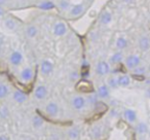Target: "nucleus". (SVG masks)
I'll list each match as a JSON object with an SVG mask.
<instances>
[{
    "label": "nucleus",
    "mask_w": 150,
    "mask_h": 140,
    "mask_svg": "<svg viewBox=\"0 0 150 140\" xmlns=\"http://www.w3.org/2000/svg\"><path fill=\"white\" fill-rule=\"evenodd\" d=\"M125 1L127 3H131L132 1H133V0H125Z\"/></svg>",
    "instance_id": "34"
},
{
    "label": "nucleus",
    "mask_w": 150,
    "mask_h": 140,
    "mask_svg": "<svg viewBox=\"0 0 150 140\" xmlns=\"http://www.w3.org/2000/svg\"><path fill=\"white\" fill-rule=\"evenodd\" d=\"M1 50H2V48H1V44H0V54H1Z\"/></svg>",
    "instance_id": "35"
},
{
    "label": "nucleus",
    "mask_w": 150,
    "mask_h": 140,
    "mask_svg": "<svg viewBox=\"0 0 150 140\" xmlns=\"http://www.w3.org/2000/svg\"><path fill=\"white\" fill-rule=\"evenodd\" d=\"M122 58H123L122 54H121L120 52L115 53V54L110 58V62L112 63V64H118V63H120L121 61H122Z\"/></svg>",
    "instance_id": "21"
},
{
    "label": "nucleus",
    "mask_w": 150,
    "mask_h": 140,
    "mask_svg": "<svg viewBox=\"0 0 150 140\" xmlns=\"http://www.w3.org/2000/svg\"><path fill=\"white\" fill-rule=\"evenodd\" d=\"M127 41L125 38H123V37L117 38V40H116L117 48H119V50H123V48H127Z\"/></svg>",
    "instance_id": "22"
},
{
    "label": "nucleus",
    "mask_w": 150,
    "mask_h": 140,
    "mask_svg": "<svg viewBox=\"0 0 150 140\" xmlns=\"http://www.w3.org/2000/svg\"><path fill=\"white\" fill-rule=\"evenodd\" d=\"M59 6H60V9H63V11H66V9H68L69 6H70V3H69L68 0H61L60 3H59Z\"/></svg>",
    "instance_id": "28"
},
{
    "label": "nucleus",
    "mask_w": 150,
    "mask_h": 140,
    "mask_svg": "<svg viewBox=\"0 0 150 140\" xmlns=\"http://www.w3.org/2000/svg\"><path fill=\"white\" fill-rule=\"evenodd\" d=\"M84 11V5L83 4H77V5H74V6L71 9L70 11V15L73 16V17H78L80 16Z\"/></svg>",
    "instance_id": "10"
},
{
    "label": "nucleus",
    "mask_w": 150,
    "mask_h": 140,
    "mask_svg": "<svg viewBox=\"0 0 150 140\" xmlns=\"http://www.w3.org/2000/svg\"><path fill=\"white\" fill-rule=\"evenodd\" d=\"M8 93V88L5 85H0V98H4Z\"/></svg>",
    "instance_id": "26"
},
{
    "label": "nucleus",
    "mask_w": 150,
    "mask_h": 140,
    "mask_svg": "<svg viewBox=\"0 0 150 140\" xmlns=\"http://www.w3.org/2000/svg\"><path fill=\"white\" fill-rule=\"evenodd\" d=\"M0 140H9V138L6 135H1L0 136Z\"/></svg>",
    "instance_id": "31"
},
{
    "label": "nucleus",
    "mask_w": 150,
    "mask_h": 140,
    "mask_svg": "<svg viewBox=\"0 0 150 140\" xmlns=\"http://www.w3.org/2000/svg\"><path fill=\"white\" fill-rule=\"evenodd\" d=\"M22 61H23V56H22L21 53L18 52V50L11 53V57H9V62H11V64L15 65V66H18V65L21 64Z\"/></svg>",
    "instance_id": "5"
},
{
    "label": "nucleus",
    "mask_w": 150,
    "mask_h": 140,
    "mask_svg": "<svg viewBox=\"0 0 150 140\" xmlns=\"http://www.w3.org/2000/svg\"><path fill=\"white\" fill-rule=\"evenodd\" d=\"M137 132L139 134H146L148 132V127L145 123H140L137 126Z\"/></svg>",
    "instance_id": "23"
},
{
    "label": "nucleus",
    "mask_w": 150,
    "mask_h": 140,
    "mask_svg": "<svg viewBox=\"0 0 150 140\" xmlns=\"http://www.w3.org/2000/svg\"><path fill=\"white\" fill-rule=\"evenodd\" d=\"M6 3V0H0V6H2Z\"/></svg>",
    "instance_id": "33"
},
{
    "label": "nucleus",
    "mask_w": 150,
    "mask_h": 140,
    "mask_svg": "<svg viewBox=\"0 0 150 140\" xmlns=\"http://www.w3.org/2000/svg\"><path fill=\"white\" fill-rule=\"evenodd\" d=\"M79 137V130L77 129V128H73V129H71L70 131H69V138L72 140H75L77 139V138Z\"/></svg>",
    "instance_id": "24"
},
{
    "label": "nucleus",
    "mask_w": 150,
    "mask_h": 140,
    "mask_svg": "<svg viewBox=\"0 0 150 140\" xmlns=\"http://www.w3.org/2000/svg\"><path fill=\"white\" fill-rule=\"evenodd\" d=\"M13 99L18 103H23L27 100V96L23 92H21V91H16L15 94H13Z\"/></svg>",
    "instance_id": "15"
},
{
    "label": "nucleus",
    "mask_w": 150,
    "mask_h": 140,
    "mask_svg": "<svg viewBox=\"0 0 150 140\" xmlns=\"http://www.w3.org/2000/svg\"><path fill=\"white\" fill-rule=\"evenodd\" d=\"M117 80H118V86L120 87H127L131 84V80L127 75H121Z\"/></svg>",
    "instance_id": "19"
},
{
    "label": "nucleus",
    "mask_w": 150,
    "mask_h": 140,
    "mask_svg": "<svg viewBox=\"0 0 150 140\" xmlns=\"http://www.w3.org/2000/svg\"><path fill=\"white\" fill-rule=\"evenodd\" d=\"M145 72H146V68L144 66H137L134 69V73L136 75H143Z\"/></svg>",
    "instance_id": "25"
},
{
    "label": "nucleus",
    "mask_w": 150,
    "mask_h": 140,
    "mask_svg": "<svg viewBox=\"0 0 150 140\" xmlns=\"http://www.w3.org/2000/svg\"><path fill=\"white\" fill-rule=\"evenodd\" d=\"M109 71H110V67H109L108 63L105 62V61H101V62L98 63L96 67V72L99 75H106V74L109 73Z\"/></svg>",
    "instance_id": "3"
},
{
    "label": "nucleus",
    "mask_w": 150,
    "mask_h": 140,
    "mask_svg": "<svg viewBox=\"0 0 150 140\" xmlns=\"http://www.w3.org/2000/svg\"><path fill=\"white\" fill-rule=\"evenodd\" d=\"M149 71H150V67H149Z\"/></svg>",
    "instance_id": "36"
},
{
    "label": "nucleus",
    "mask_w": 150,
    "mask_h": 140,
    "mask_svg": "<svg viewBox=\"0 0 150 140\" xmlns=\"http://www.w3.org/2000/svg\"><path fill=\"white\" fill-rule=\"evenodd\" d=\"M38 33V30H37V27L34 25H30L27 27V30H26V34L29 38H34Z\"/></svg>",
    "instance_id": "16"
},
{
    "label": "nucleus",
    "mask_w": 150,
    "mask_h": 140,
    "mask_svg": "<svg viewBox=\"0 0 150 140\" xmlns=\"http://www.w3.org/2000/svg\"><path fill=\"white\" fill-rule=\"evenodd\" d=\"M67 33V25L63 22H58L54 26V34L56 36H63Z\"/></svg>",
    "instance_id": "4"
},
{
    "label": "nucleus",
    "mask_w": 150,
    "mask_h": 140,
    "mask_svg": "<svg viewBox=\"0 0 150 140\" xmlns=\"http://www.w3.org/2000/svg\"><path fill=\"white\" fill-rule=\"evenodd\" d=\"M52 69H54V65L50 61L48 60H44L41 63V72L44 75H48V74L52 73Z\"/></svg>",
    "instance_id": "6"
},
{
    "label": "nucleus",
    "mask_w": 150,
    "mask_h": 140,
    "mask_svg": "<svg viewBox=\"0 0 150 140\" xmlns=\"http://www.w3.org/2000/svg\"><path fill=\"white\" fill-rule=\"evenodd\" d=\"M46 112H47L48 114L52 115V117L57 115V114H58V112H59L58 105H57L56 103H54V102L48 103V104L46 105Z\"/></svg>",
    "instance_id": "11"
},
{
    "label": "nucleus",
    "mask_w": 150,
    "mask_h": 140,
    "mask_svg": "<svg viewBox=\"0 0 150 140\" xmlns=\"http://www.w3.org/2000/svg\"><path fill=\"white\" fill-rule=\"evenodd\" d=\"M3 15H4V11H3L2 6H0V18H2Z\"/></svg>",
    "instance_id": "32"
},
{
    "label": "nucleus",
    "mask_w": 150,
    "mask_h": 140,
    "mask_svg": "<svg viewBox=\"0 0 150 140\" xmlns=\"http://www.w3.org/2000/svg\"><path fill=\"white\" fill-rule=\"evenodd\" d=\"M93 134H94V137L95 138H99L101 135V131H100V128L96 127L94 130H93Z\"/></svg>",
    "instance_id": "30"
},
{
    "label": "nucleus",
    "mask_w": 150,
    "mask_h": 140,
    "mask_svg": "<svg viewBox=\"0 0 150 140\" xmlns=\"http://www.w3.org/2000/svg\"><path fill=\"white\" fill-rule=\"evenodd\" d=\"M108 82H109V86H110L111 88H116V87L118 86V80L115 77H111Z\"/></svg>",
    "instance_id": "29"
},
{
    "label": "nucleus",
    "mask_w": 150,
    "mask_h": 140,
    "mask_svg": "<svg viewBox=\"0 0 150 140\" xmlns=\"http://www.w3.org/2000/svg\"><path fill=\"white\" fill-rule=\"evenodd\" d=\"M98 95L101 98H107L109 96V90L108 87L106 86H100L98 89Z\"/></svg>",
    "instance_id": "20"
},
{
    "label": "nucleus",
    "mask_w": 150,
    "mask_h": 140,
    "mask_svg": "<svg viewBox=\"0 0 150 140\" xmlns=\"http://www.w3.org/2000/svg\"><path fill=\"white\" fill-rule=\"evenodd\" d=\"M84 104H86V101H84V98L80 96H77L73 98L72 100V106L74 107L75 109H81L83 108Z\"/></svg>",
    "instance_id": "8"
},
{
    "label": "nucleus",
    "mask_w": 150,
    "mask_h": 140,
    "mask_svg": "<svg viewBox=\"0 0 150 140\" xmlns=\"http://www.w3.org/2000/svg\"><path fill=\"white\" fill-rule=\"evenodd\" d=\"M38 7H39L40 9H43V11H50V9H54V2H52V1L46 0V1H42V2H40L39 4H38Z\"/></svg>",
    "instance_id": "18"
},
{
    "label": "nucleus",
    "mask_w": 150,
    "mask_h": 140,
    "mask_svg": "<svg viewBox=\"0 0 150 140\" xmlns=\"http://www.w3.org/2000/svg\"><path fill=\"white\" fill-rule=\"evenodd\" d=\"M100 21L103 25H108L109 23H111L112 21V15H111L109 11H104V13L101 15V18H100Z\"/></svg>",
    "instance_id": "14"
},
{
    "label": "nucleus",
    "mask_w": 150,
    "mask_h": 140,
    "mask_svg": "<svg viewBox=\"0 0 150 140\" xmlns=\"http://www.w3.org/2000/svg\"><path fill=\"white\" fill-rule=\"evenodd\" d=\"M140 62V57L137 56V55H131L129 56L127 59H125V66L129 69H135L137 66H139Z\"/></svg>",
    "instance_id": "1"
},
{
    "label": "nucleus",
    "mask_w": 150,
    "mask_h": 140,
    "mask_svg": "<svg viewBox=\"0 0 150 140\" xmlns=\"http://www.w3.org/2000/svg\"><path fill=\"white\" fill-rule=\"evenodd\" d=\"M3 24H4V27L8 30H15L16 28H17V23H16V21L13 19H11V18L4 19Z\"/></svg>",
    "instance_id": "17"
},
{
    "label": "nucleus",
    "mask_w": 150,
    "mask_h": 140,
    "mask_svg": "<svg viewBox=\"0 0 150 140\" xmlns=\"http://www.w3.org/2000/svg\"><path fill=\"white\" fill-rule=\"evenodd\" d=\"M33 125H34V127H36V128H40L43 125V119L40 117H35L33 119Z\"/></svg>",
    "instance_id": "27"
},
{
    "label": "nucleus",
    "mask_w": 150,
    "mask_h": 140,
    "mask_svg": "<svg viewBox=\"0 0 150 140\" xmlns=\"http://www.w3.org/2000/svg\"><path fill=\"white\" fill-rule=\"evenodd\" d=\"M139 48L143 52H147L150 48V40L147 36H142L139 39Z\"/></svg>",
    "instance_id": "7"
},
{
    "label": "nucleus",
    "mask_w": 150,
    "mask_h": 140,
    "mask_svg": "<svg viewBox=\"0 0 150 140\" xmlns=\"http://www.w3.org/2000/svg\"><path fill=\"white\" fill-rule=\"evenodd\" d=\"M21 77L24 82H29V80H31V78L33 77V71H32L30 68L23 69L21 72Z\"/></svg>",
    "instance_id": "13"
},
{
    "label": "nucleus",
    "mask_w": 150,
    "mask_h": 140,
    "mask_svg": "<svg viewBox=\"0 0 150 140\" xmlns=\"http://www.w3.org/2000/svg\"><path fill=\"white\" fill-rule=\"evenodd\" d=\"M76 90L79 91V92L88 93V92H93L94 88H93V85L91 84V82H88V80H80V82H77V85H76Z\"/></svg>",
    "instance_id": "2"
},
{
    "label": "nucleus",
    "mask_w": 150,
    "mask_h": 140,
    "mask_svg": "<svg viewBox=\"0 0 150 140\" xmlns=\"http://www.w3.org/2000/svg\"><path fill=\"white\" fill-rule=\"evenodd\" d=\"M46 94H47V90L44 86H39L36 88L35 90V97L38 100H42L43 98H45Z\"/></svg>",
    "instance_id": "9"
},
{
    "label": "nucleus",
    "mask_w": 150,
    "mask_h": 140,
    "mask_svg": "<svg viewBox=\"0 0 150 140\" xmlns=\"http://www.w3.org/2000/svg\"><path fill=\"white\" fill-rule=\"evenodd\" d=\"M123 115H125V119L127 122H129V123H135L136 119H137V113L134 110H132V109H127L125 111V113H123Z\"/></svg>",
    "instance_id": "12"
}]
</instances>
